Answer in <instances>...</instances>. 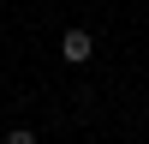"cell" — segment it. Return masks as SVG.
<instances>
[{
	"mask_svg": "<svg viewBox=\"0 0 149 144\" xmlns=\"http://www.w3.org/2000/svg\"><path fill=\"white\" fill-rule=\"evenodd\" d=\"M60 54H66L72 66H84V60L95 54V36H90V30H66V36H60Z\"/></svg>",
	"mask_w": 149,
	"mask_h": 144,
	"instance_id": "1",
	"label": "cell"
},
{
	"mask_svg": "<svg viewBox=\"0 0 149 144\" xmlns=\"http://www.w3.org/2000/svg\"><path fill=\"white\" fill-rule=\"evenodd\" d=\"M6 144H36V132L30 126H6Z\"/></svg>",
	"mask_w": 149,
	"mask_h": 144,
	"instance_id": "2",
	"label": "cell"
}]
</instances>
